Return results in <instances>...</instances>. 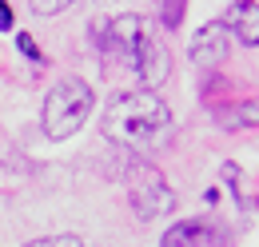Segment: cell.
<instances>
[{"mask_svg": "<svg viewBox=\"0 0 259 247\" xmlns=\"http://www.w3.org/2000/svg\"><path fill=\"white\" fill-rule=\"evenodd\" d=\"M100 128H104V136L112 144H120L128 152H148L171 132V112L156 92L136 88V92L112 96V104L104 108Z\"/></svg>", "mask_w": 259, "mask_h": 247, "instance_id": "cell-1", "label": "cell"}, {"mask_svg": "<svg viewBox=\"0 0 259 247\" xmlns=\"http://www.w3.org/2000/svg\"><path fill=\"white\" fill-rule=\"evenodd\" d=\"M92 108H96L92 84L80 80V76H64V80L48 92V100H44V132H48L52 140H68V136H76V132L88 124Z\"/></svg>", "mask_w": 259, "mask_h": 247, "instance_id": "cell-2", "label": "cell"}, {"mask_svg": "<svg viewBox=\"0 0 259 247\" xmlns=\"http://www.w3.org/2000/svg\"><path fill=\"white\" fill-rule=\"evenodd\" d=\"M156 36H160L156 24L144 20V16H116V20H96V24H92V40H96L116 64H124L132 72H136L144 48H148Z\"/></svg>", "mask_w": 259, "mask_h": 247, "instance_id": "cell-3", "label": "cell"}, {"mask_svg": "<svg viewBox=\"0 0 259 247\" xmlns=\"http://www.w3.org/2000/svg\"><path fill=\"white\" fill-rule=\"evenodd\" d=\"M124 180H128V199H132V208L140 212V219L167 216L176 208V191L163 184V172L152 168L148 159H132L124 168Z\"/></svg>", "mask_w": 259, "mask_h": 247, "instance_id": "cell-4", "label": "cell"}, {"mask_svg": "<svg viewBox=\"0 0 259 247\" xmlns=\"http://www.w3.org/2000/svg\"><path fill=\"white\" fill-rule=\"evenodd\" d=\"M224 243H231V231L207 216L184 219V223L167 227L160 239V247H224Z\"/></svg>", "mask_w": 259, "mask_h": 247, "instance_id": "cell-5", "label": "cell"}, {"mask_svg": "<svg viewBox=\"0 0 259 247\" xmlns=\"http://www.w3.org/2000/svg\"><path fill=\"white\" fill-rule=\"evenodd\" d=\"M188 56L195 64H220L227 56V28L224 24H203L188 44Z\"/></svg>", "mask_w": 259, "mask_h": 247, "instance_id": "cell-6", "label": "cell"}, {"mask_svg": "<svg viewBox=\"0 0 259 247\" xmlns=\"http://www.w3.org/2000/svg\"><path fill=\"white\" fill-rule=\"evenodd\" d=\"M220 24H224L227 32H235L247 48H255V44H259V4H255V0H235Z\"/></svg>", "mask_w": 259, "mask_h": 247, "instance_id": "cell-7", "label": "cell"}, {"mask_svg": "<svg viewBox=\"0 0 259 247\" xmlns=\"http://www.w3.org/2000/svg\"><path fill=\"white\" fill-rule=\"evenodd\" d=\"M224 176L231 180V187H235V199H239V212H251V199L243 195V172H239L235 163H224Z\"/></svg>", "mask_w": 259, "mask_h": 247, "instance_id": "cell-8", "label": "cell"}, {"mask_svg": "<svg viewBox=\"0 0 259 247\" xmlns=\"http://www.w3.org/2000/svg\"><path fill=\"white\" fill-rule=\"evenodd\" d=\"M20 247H88L80 235H44V239H32V243H20Z\"/></svg>", "mask_w": 259, "mask_h": 247, "instance_id": "cell-9", "label": "cell"}, {"mask_svg": "<svg viewBox=\"0 0 259 247\" xmlns=\"http://www.w3.org/2000/svg\"><path fill=\"white\" fill-rule=\"evenodd\" d=\"M32 4L36 16H56V12H64V8H72L76 0H28Z\"/></svg>", "mask_w": 259, "mask_h": 247, "instance_id": "cell-10", "label": "cell"}, {"mask_svg": "<svg viewBox=\"0 0 259 247\" xmlns=\"http://www.w3.org/2000/svg\"><path fill=\"white\" fill-rule=\"evenodd\" d=\"M184 8H188V0H167V8H163V24H167V28H176Z\"/></svg>", "mask_w": 259, "mask_h": 247, "instance_id": "cell-11", "label": "cell"}, {"mask_svg": "<svg viewBox=\"0 0 259 247\" xmlns=\"http://www.w3.org/2000/svg\"><path fill=\"white\" fill-rule=\"evenodd\" d=\"M16 44H20V52H28V56H32V60H40V52H36L32 36H20V40H16Z\"/></svg>", "mask_w": 259, "mask_h": 247, "instance_id": "cell-12", "label": "cell"}, {"mask_svg": "<svg viewBox=\"0 0 259 247\" xmlns=\"http://www.w3.org/2000/svg\"><path fill=\"white\" fill-rule=\"evenodd\" d=\"M0 28H4V32L12 28V12H8V4H4V0H0Z\"/></svg>", "mask_w": 259, "mask_h": 247, "instance_id": "cell-13", "label": "cell"}]
</instances>
